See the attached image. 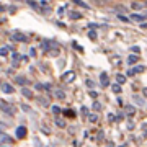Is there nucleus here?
I'll return each mask as SVG.
<instances>
[{"instance_id":"nucleus-46","label":"nucleus","mask_w":147,"mask_h":147,"mask_svg":"<svg viewBox=\"0 0 147 147\" xmlns=\"http://www.w3.org/2000/svg\"><path fill=\"white\" fill-rule=\"evenodd\" d=\"M119 147H124V146H119Z\"/></svg>"},{"instance_id":"nucleus-13","label":"nucleus","mask_w":147,"mask_h":147,"mask_svg":"<svg viewBox=\"0 0 147 147\" xmlns=\"http://www.w3.org/2000/svg\"><path fill=\"white\" fill-rule=\"evenodd\" d=\"M75 79V74L74 72H67V74H64L62 75V80H67V82H70V80Z\"/></svg>"},{"instance_id":"nucleus-31","label":"nucleus","mask_w":147,"mask_h":147,"mask_svg":"<svg viewBox=\"0 0 147 147\" xmlns=\"http://www.w3.org/2000/svg\"><path fill=\"white\" fill-rule=\"evenodd\" d=\"M134 101H136V103H137L139 106H142V105H144V100H142V98H136V96H134Z\"/></svg>"},{"instance_id":"nucleus-30","label":"nucleus","mask_w":147,"mask_h":147,"mask_svg":"<svg viewBox=\"0 0 147 147\" xmlns=\"http://www.w3.org/2000/svg\"><path fill=\"white\" fill-rule=\"evenodd\" d=\"M132 8H134V10H141L142 5L141 3H137V2H134V3H132Z\"/></svg>"},{"instance_id":"nucleus-26","label":"nucleus","mask_w":147,"mask_h":147,"mask_svg":"<svg viewBox=\"0 0 147 147\" xmlns=\"http://www.w3.org/2000/svg\"><path fill=\"white\" fill-rule=\"evenodd\" d=\"M53 113H54V115H56V116H57L59 113H61V108H59L57 105H54V106H53Z\"/></svg>"},{"instance_id":"nucleus-12","label":"nucleus","mask_w":147,"mask_h":147,"mask_svg":"<svg viewBox=\"0 0 147 147\" xmlns=\"http://www.w3.org/2000/svg\"><path fill=\"white\" fill-rule=\"evenodd\" d=\"M116 82L123 87V84H126V75H123V74H118L116 75Z\"/></svg>"},{"instance_id":"nucleus-15","label":"nucleus","mask_w":147,"mask_h":147,"mask_svg":"<svg viewBox=\"0 0 147 147\" xmlns=\"http://www.w3.org/2000/svg\"><path fill=\"white\" fill-rule=\"evenodd\" d=\"M15 82H16V84H20V85H26L28 84V80L25 79V77H21V75H16Z\"/></svg>"},{"instance_id":"nucleus-4","label":"nucleus","mask_w":147,"mask_h":147,"mask_svg":"<svg viewBox=\"0 0 147 147\" xmlns=\"http://www.w3.org/2000/svg\"><path fill=\"white\" fill-rule=\"evenodd\" d=\"M141 72H144V65H136V67H132V69L127 70V75L131 77V75H134V74H141Z\"/></svg>"},{"instance_id":"nucleus-29","label":"nucleus","mask_w":147,"mask_h":147,"mask_svg":"<svg viewBox=\"0 0 147 147\" xmlns=\"http://www.w3.org/2000/svg\"><path fill=\"white\" fill-rule=\"evenodd\" d=\"M80 113H82V115H88V108H87V106H82V108H80Z\"/></svg>"},{"instance_id":"nucleus-22","label":"nucleus","mask_w":147,"mask_h":147,"mask_svg":"<svg viewBox=\"0 0 147 147\" xmlns=\"http://www.w3.org/2000/svg\"><path fill=\"white\" fill-rule=\"evenodd\" d=\"M38 101H39L42 106H49V100H47V98H38Z\"/></svg>"},{"instance_id":"nucleus-42","label":"nucleus","mask_w":147,"mask_h":147,"mask_svg":"<svg viewBox=\"0 0 147 147\" xmlns=\"http://www.w3.org/2000/svg\"><path fill=\"white\" fill-rule=\"evenodd\" d=\"M142 95H144V96H146V98H147V87H146V88H144V90H142Z\"/></svg>"},{"instance_id":"nucleus-8","label":"nucleus","mask_w":147,"mask_h":147,"mask_svg":"<svg viewBox=\"0 0 147 147\" xmlns=\"http://www.w3.org/2000/svg\"><path fill=\"white\" fill-rule=\"evenodd\" d=\"M0 88H2V92H3V93H13V92H15V88H13L10 84H3Z\"/></svg>"},{"instance_id":"nucleus-27","label":"nucleus","mask_w":147,"mask_h":147,"mask_svg":"<svg viewBox=\"0 0 147 147\" xmlns=\"http://www.w3.org/2000/svg\"><path fill=\"white\" fill-rule=\"evenodd\" d=\"M64 113H65V116H70V118H74V116H75V113H74L72 110H65Z\"/></svg>"},{"instance_id":"nucleus-39","label":"nucleus","mask_w":147,"mask_h":147,"mask_svg":"<svg viewBox=\"0 0 147 147\" xmlns=\"http://www.w3.org/2000/svg\"><path fill=\"white\" fill-rule=\"evenodd\" d=\"M5 124H3V123H0V132H3V131H5Z\"/></svg>"},{"instance_id":"nucleus-11","label":"nucleus","mask_w":147,"mask_h":147,"mask_svg":"<svg viewBox=\"0 0 147 147\" xmlns=\"http://www.w3.org/2000/svg\"><path fill=\"white\" fill-rule=\"evenodd\" d=\"M70 3H74V5H79V7H84V8H87V10L90 8V5H87L84 0H70Z\"/></svg>"},{"instance_id":"nucleus-34","label":"nucleus","mask_w":147,"mask_h":147,"mask_svg":"<svg viewBox=\"0 0 147 147\" xmlns=\"http://www.w3.org/2000/svg\"><path fill=\"white\" fill-rule=\"evenodd\" d=\"M72 46L75 47V49H77V51H80V53H84V49H82V47H80V46H77V42H75V41L72 42Z\"/></svg>"},{"instance_id":"nucleus-10","label":"nucleus","mask_w":147,"mask_h":147,"mask_svg":"<svg viewBox=\"0 0 147 147\" xmlns=\"http://www.w3.org/2000/svg\"><path fill=\"white\" fill-rule=\"evenodd\" d=\"M0 142H3V144H7V146H11L13 139H10L7 134H0Z\"/></svg>"},{"instance_id":"nucleus-7","label":"nucleus","mask_w":147,"mask_h":147,"mask_svg":"<svg viewBox=\"0 0 147 147\" xmlns=\"http://www.w3.org/2000/svg\"><path fill=\"white\" fill-rule=\"evenodd\" d=\"M21 95H23L25 98H28V100H31V98H33V92L30 88H26V87H23V88H21Z\"/></svg>"},{"instance_id":"nucleus-19","label":"nucleus","mask_w":147,"mask_h":147,"mask_svg":"<svg viewBox=\"0 0 147 147\" xmlns=\"http://www.w3.org/2000/svg\"><path fill=\"white\" fill-rule=\"evenodd\" d=\"M41 47H42V51H49V47H51V42L49 41H42V44H41Z\"/></svg>"},{"instance_id":"nucleus-14","label":"nucleus","mask_w":147,"mask_h":147,"mask_svg":"<svg viewBox=\"0 0 147 147\" xmlns=\"http://www.w3.org/2000/svg\"><path fill=\"white\" fill-rule=\"evenodd\" d=\"M69 16H70L72 20H80V18H82V15H80L79 11H74V10L69 11Z\"/></svg>"},{"instance_id":"nucleus-44","label":"nucleus","mask_w":147,"mask_h":147,"mask_svg":"<svg viewBox=\"0 0 147 147\" xmlns=\"http://www.w3.org/2000/svg\"><path fill=\"white\" fill-rule=\"evenodd\" d=\"M0 147H8V146H0Z\"/></svg>"},{"instance_id":"nucleus-6","label":"nucleus","mask_w":147,"mask_h":147,"mask_svg":"<svg viewBox=\"0 0 147 147\" xmlns=\"http://www.w3.org/2000/svg\"><path fill=\"white\" fill-rule=\"evenodd\" d=\"M11 38H13L15 41H21V42H26V41H28V36L21 34V33H15V34H13Z\"/></svg>"},{"instance_id":"nucleus-23","label":"nucleus","mask_w":147,"mask_h":147,"mask_svg":"<svg viewBox=\"0 0 147 147\" xmlns=\"http://www.w3.org/2000/svg\"><path fill=\"white\" fill-rule=\"evenodd\" d=\"M0 56H8V47H0Z\"/></svg>"},{"instance_id":"nucleus-38","label":"nucleus","mask_w":147,"mask_h":147,"mask_svg":"<svg viewBox=\"0 0 147 147\" xmlns=\"http://www.w3.org/2000/svg\"><path fill=\"white\" fill-rule=\"evenodd\" d=\"M90 96H92V98H96V96H98V93H96V92H93V90H90Z\"/></svg>"},{"instance_id":"nucleus-33","label":"nucleus","mask_w":147,"mask_h":147,"mask_svg":"<svg viewBox=\"0 0 147 147\" xmlns=\"http://www.w3.org/2000/svg\"><path fill=\"white\" fill-rule=\"evenodd\" d=\"M20 57H21L20 54H13V61H15V62H13V64H15V65H16V61L20 62Z\"/></svg>"},{"instance_id":"nucleus-2","label":"nucleus","mask_w":147,"mask_h":147,"mask_svg":"<svg viewBox=\"0 0 147 147\" xmlns=\"http://www.w3.org/2000/svg\"><path fill=\"white\" fill-rule=\"evenodd\" d=\"M51 95L56 96L57 100H64V98H65V92L61 90V88H51Z\"/></svg>"},{"instance_id":"nucleus-18","label":"nucleus","mask_w":147,"mask_h":147,"mask_svg":"<svg viewBox=\"0 0 147 147\" xmlns=\"http://www.w3.org/2000/svg\"><path fill=\"white\" fill-rule=\"evenodd\" d=\"M137 61H139V57H137L136 54H131V56L127 57V62L129 64H134V62H137Z\"/></svg>"},{"instance_id":"nucleus-37","label":"nucleus","mask_w":147,"mask_h":147,"mask_svg":"<svg viewBox=\"0 0 147 147\" xmlns=\"http://www.w3.org/2000/svg\"><path fill=\"white\" fill-rule=\"evenodd\" d=\"M131 51H132V53H136V54H139V53H141V49H139V47H137V46L131 47Z\"/></svg>"},{"instance_id":"nucleus-21","label":"nucleus","mask_w":147,"mask_h":147,"mask_svg":"<svg viewBox=\"0 0 147 147\" xmlns=\"http://www.w3.org/2000/svg\"><path fill=\"white\" fill-rule=\"evenodd\" d=\"M90 123H98V115H88Z\"/></svg>"},{"instance_id":"nucleus-1","label":"nucleus","mask_w":147,"mask_h":147,"mask_svg":"<svg viewBox=\"0 0 147 147\" xmlns=\"http://www.w3.org/2000/svg\"><path fill=\"white\" fill-rule=\"evenodd\" d=\"M0 110L3 111V113H7V115L8 116H13L15 115V111H13V106L11 105H8V103H7V101H0Z\"/></svg>"},{"instance_id":"nucleus-5","label":"nucleus","mask_w":147,"mask_h":147,"mask_svg":"<svg viewBox=\"0 0 147 147\" xmlns=\"http://www.w3.org/2000/svg\"><path fill=\"white\" fill-rule=\"evenodd\" d=\"M100 82H101L103 87H108V85H110V77H108V74H106V72H101L100 74Z\"/></svg>"},{"instance_id":"nucleus-32","label":"nucleus","mask_w":147,"mask_h":147,"mask_svg":"<svg viewBox=\"0 0 147 147\" xmlns=\"http://www.w3.org/2000/svg\"><path fill=\"white\" fill-rule=\"evenodd\" d=\"M100 108H101V105H100V103H98V101H93V110H96V111H98Z\"/></svg>"},{"instance_id":"nucleus-40","label":"nucleus","mask_w":147,"mask_h":147,"mask_svg":"<svg viewBox=\"0 0 147 147\" xmlns=\"http://www.w3.org/2000/svg\"><path fill=\"white\" fill-rule=\"evenodd\" d=\"M21 108H23V111H30V106L28 105H21Z\"/></svg>"},{"instance_id":"nucleus-17","label":"nucleus","mask_w":147,"mask_h":147,"mask_svg":"<svg viewBox=\"0 0 147 147\" xmlns=\"http://www.w3.org/2000/svg\"><path fill=\"white\" fill-rule=\"evenodd\" d=\"M56 124H57L59 127H65V121H64L62 118H57V116H56Z\"/></svg>"},{"instance_id":"nucleus-9","label":"nucleus","mask_w":147,"mask_h":147,"mask_svg":"<svg viewBox=\"0 0 147 147\" xmlns=\"http://www.w3.org/2000/svg\"><path fill=\"white\" fill-rule=\"evenodd\" d=\"M132 21H137V23H144V20H146V16H142V15H137V13H132L131 16H129Z\"/></svg>"},{"instance_id":"nucleus-35","label":"nucleus","mask_w":147,"mask_h":147,"mask_svg":"<svg viewBox=\"0 0 147 147\" xmlns=\"http://www.w3.org/2000/svg\"><path fill=\"white\" fill-rule=\"evenodd\" d=\"M88 38L95 41V39H96V34H95V31H90V33H88Z\"/></svg>"},{"instance_id":"nucleus-28","label":"nucleus","mask_w":147,"mask_h":147,"mask_svg":"<svg viewBox=\"0 0 147 147\" xmlns=\"http://www.w3.org/2000/svg\"><path fill=\"white\" fill-rule=\"evenodd\" d=\"M28 5L33 7V8H38V3L34 2V0H28Z\"/></svg>"},{"instance_id":"nucleus-41","label":"nucleus","mask_w":147,"mask_h":147,"mask_svg":"<svg viewBox=\"0 0 147 147\" xmlns=\"http://www.w3.org/2000/svg\"><path fill=\"white\" fill-rule=\"evenodd\" d=\"M30 54L31 56H36V49H30Z\"/></svg>"},{"instance_id":"nucleus-24","label":"nucleus","mask_w":147,"mask_h":147,"mask_svg":"<svg viewBox=\"0 0 147 147\" xmlns=\"http://www.w3.org/2000/svg\"><path fill=\"white\" fill-rule=\"evenodd\" d=\"M47 54H49V56H57V54H59V47H57V49H49Z\"/></svg>"},{"instance_id":"nucleus-43","label":"nucleus","mask_w":147,"mask_h":147,"mask_svg":"<svg viewBox=\"0 0 147 147\" xmlns=\"http://www.w3.org/2000/svg\"><path fill=\"white\" fill-rule=\"evenodd\" d=\"M5 8H7V7H3V5H0V11H5Z\"/></svg>"},{"instance_id":"nucleus-36","label":"nucleus","mask_w":147,"mask_h":147,"mask_svg":"<svg viewBox=\"0 0 147 147\" xmlns=\"http://www.w3.org/2000/svg\"><path fill=\"white\" fill-rule=\"evenodd\" d=\"M85 85H87V87H88V88H93V82H92V80H87V82H85Z\"/></svg>"},{"instance_id":"nucleus-16","label":"nucleus","mask_w":147,"mask_h":147,"mask_svg":"<svg viewBox=\"0 0 147 147\" xmlns=\"http://www.w3.org/2000/svg\"><path fill=\"white\" fill-rule=\"evenodd\" d=\"M121 90H123V87H121L119 84H115V85H111V92H115V93H119Z\"/></svg>"},{"instance_id":"nucleus-20","label":"nucleus","mask_w":147,"mask_h":147,"mask_svg":"<svg viewBox=\"0 0 147 147\" xmlns=\"http://www.w3.org/2000/svg\"><path fill=\"white\" fill-rule=\"evenodd\" d=\"M134 111H136V108H134V106H126V115L127 116L134 115Z\"/></svg>"},{"instance_id":"nucleus-45","label":"nucleus","mask_w":147,"mask_h":147,"mask_svg":"<svg viewBox=\"0 0 147 147\" xmlns=\"http://www.w3.org/2000/svg\"><path fill=\"white\" fill-rule=\"evenodd\" d=\"M0 87H2V80H0Z\"/></svg>"},{"instance_id":"nucleus-3","label":"nucleus","mask_w":147,"mask_h":147,"mask_svg":"<svg viewBox=\"0 0 147 147\" xmlns=\"http://www.w3.org/2000/svg\"><path fill=\"white\" fill-rule=\"evenodd\" d=\"M15 134H16L18 139H23V137H26L28 131H26V127H25V126H18V127H16V131H15Z\"/></svg>"},{"instance_id":"nucleus-25","label":"nucleus","mask_w":147,"mask_h":147,"mask_svg":"<svg viewBox=\"0 0 147 147\" xmlns=\"http://www.w3.org/2000/svg\"><path fill=\"white\" fill-rule=\"evenodd\" d=\"M118 18H119L121 21H124V23H127V21H129V18H127L126 15H123V13H119V15H118Z\"/></svg>"}]
</instances>
